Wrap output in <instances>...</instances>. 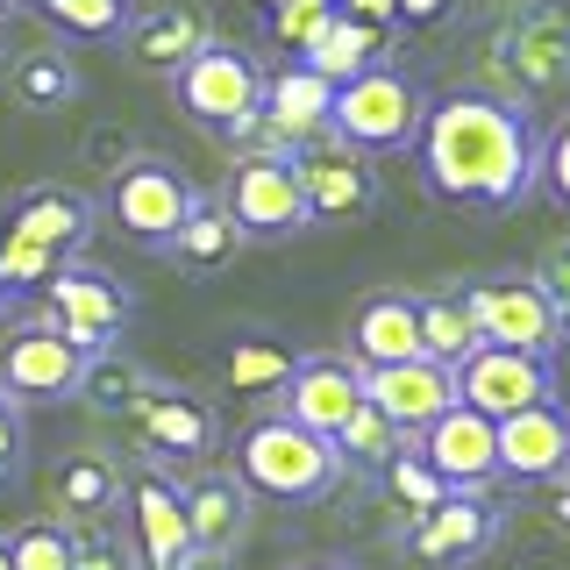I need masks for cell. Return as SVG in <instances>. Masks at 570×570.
Returning <instances> with one entry per match:
<instances>
[{
    "mask_svg": "<svg viewBox=\"0 0 570 570\" xmlns=\"http://www.w3.org/2000/svg\"><path fill=\"white\" fill-rule=\"evenodd\" d=\"M428 193L478 214H507L542 186V136H534L528 107L499 94H450L428 100V121L414 136Z\"/></svg>",
    "mask_w": 570,
    "mask_h": 570,
    "instance_id": "obj_1",
    "label": "cell"
},
{
    "mask_svg": "<svg viewBox=\"0 0 570 570\" xmlns=\"http://www.w3.org/2000/svg\"><path fill=\"white\" fill-rule=\"evenodd\" d=\"M100 228V200L79 186H58V178H43V186H22L0 200V278L14 285V299L36 293L58 264H79V249L94 243Z\"/></svg>",
    "mask_w": 570,
    "mask_h": 570,
    "instance_id": "obj_2",
    "label": "cell"
},
{
    "mask_svg": "<svg viewBox=\"0 0 570 570\" xmlns=\"http://www.w3.org/2000/svg\"><path fill=\"white\" fill-rule=\"evenodd\" d=\"M228 471L249 485V499H278V507H314L343 485V450L335 435H314V428L285 421V414H264L236 435V463Z\"/></svg>",
    "mask_w": 570,
    "mask_h": 570,
    "instance_id": "obj_3",
    "label": "cell"
},
{
    "mask_svg": "<svg viewBox=\"0 0 570 570\" xmlns=\"http://www.w3.org/2000/svg\"><path fill=\"white\" fill-rule=\"evenodd\" d=\"M421 121H428V94L400 65H371V71H356V79H343L335 86V107H328V136L350 142V150H364V157L414 150Z\"/></svg>",
    "mask_w": 570,
    "mask_h": 570,
    "instance_id": "obj_4",
    "label": "cell"
},
{
    "mask_svg": "<svg viewBox=\"0 0 570 570\" xmlns=\"http://www.w3.org/2000/svg\"><path fill=\"white\" fill-rule=\"evenodd\" d=\"M193 207H200V186L165 157H129L121 171H107V193H100V222L142 249H165Z\"/></svg>",
    "mask_w": 570,
    "mask_h": 570,
    "instance_id": "obj_5",
    "label": "cell"
},
{
    "mask_svg": "<svg viewBox=\"0 0 570 570\" xmlns=\"http://www.w3.org/2000/svg\"><path fill=\"white\" fill-rule=\"evenodd\" d=\"M171 100H178L186 121H200L214 136H236L264 107V65L249 58V50H236V43H207L171 71Z\"/></svg>",
    "mask_w": 570,
    "mask_h": 570,
    "instance_id": "obj_6",
    "label": "cell"
},
{
    "mask_svg": "<svg viewBox=\"0 0 570 570\" xmlns=\"http://www.w3.org/2000/svg\"><path fill=\"white\" fill-rule=\"evenodd\" d=\"M86 356L79 343H65L43 314L36 321H0V392L14 406H71L86 385Z\"/></svg>",
    "mask_w": 570,
    "mask_h": 570,
    "instance_id": "obj_7",
    "label": "cell"
},
{
    "mask_svg": "<svg viewBox=\"0 0 570 570\" xmlns=\"http://www.w3.org/2000/svg\"><path fill=\"white\" fill-rule=\"evenodd\" d=\"M36 293H43V321L65 343H79L86 356L115 350L121 328H129V314H136V293L115 272H100V264H58Z\"/></svg>",
    "mask_w": 570,
    "mask_h": 570,
    "instance_id": "obj_8",
    "label": "cell"
},
{
    "mask_svg": "<svg viewBox=\"0 0 570 570\" xmlns=\"http://www.w3.org/2000/svg\"><path fill=\"white\" fill-rule=\"evenodd\" d=\"M222 214L243 228V243H285L314 228V207L299 193L293 157H236L222 178Z\"/></svg>",
    "mask_w": 570,
    "mask_h": 570,
    "instance_id": "obj_9",
    "label": "cell"
},
{
    "mask_svg": "<svg viewBox=\"0 0 570 570\" xmlns=\"http://www.w3.org/2000/svg\"><path fill=\"white\" fill-rule=\"evenodd\" d=\"M406 450L442 478V492H492L499 485V428L463 400L442 406L421 435H406Z\"/></svg>",
    "mask_w": 570,
    "mask_h": 570,
    "instance_id": "obj_10",
    "label": "cell"
},
{
    "mask_svg": "<svg viewBox=\"0 0 570 570\" xmlns=\"http://www.w3.org/2000/svg\"><path fill=\"white\" fill-rule=\"evenodd\" d=\"M463 307H471L478 321V335L499 350H528V356H557L563 350V321L557 307L542 299V285L534 278H478V285H463Z\"/></svg>",
    "mask_w": 570,
    "mask_h": 570,
    "instance_id": "obj_11",
    "label": "cell"
},
{
    "mask_svg": "<svg viewBox=\"0 0 570 570\" xmlns=\"http://www.w3.org/2000/svg\"><path fill=\"white\" fill-rule=\"evenodd\" d=\"M456 400L478 406L485 421H507V414H521V406H542V400H557V356L478 343L456 364Z\"/></svg>",
    "mask_w": 570,
    "mask_h": 570,
    "instance_id": "obj_12",
    "label": "cell"
},
{
    "mask_svg": "<svg viewBox=\"0 0 570 570\" xmlns=\"http://www.w3.org/2000/svg\"><path fill=\"white\" fill-rule=\"evenodd\" d=\"M356 406H364V364H356V356H335V350H314V356H293V371L278 379L272 414L314 428V435H335Z\"/></svg>",
    "mask_w": 570,
    "mask_h": 570,
    "instance_id": "obj_13",
    "label": "cell"
},
{
    "mask_svg": "<svg viewBox=\"0 0 570 570\" xmlns=\"http://www.w3.org/2000/svg\"><path fill=\"white\" fill-rule=\"evenodd\" d=\"M136 435H142V456L157 463V471H178V463H207V450H214V406L200 400V392H186V385H157L150 379V392L136 400Z\"/></svg>",
    "mask_w": 570,
    "mask_h": 570,
    "instance_id": "obj_14",
    "label": "cell"
},
{
    "mask_svg": "<svg viewBox=\"0 0 570 570\" xmlns=\"http://www.w3.org/2000/svg\"><path fill=\"white\" fill-rule=\"evenodd\" d=\"M293 171H299V193H307L314 222H364V214L379 207V171H371V157L350 150V142H335V136L307 142V150L293 157Z\"/></svg>",
    "mask_w": 570,
    "mask_h": 570,
    "instance_id": "obj_15",
    "label": "cell"
},
{
    "mask_svg": "<svg viewBox=\"0 0 570 570\" xmlns=\"http://www.w3.org/2000/svg\"><path fill=\"white\" fill-rule=\"evenodd\" d=\"M121 507H129V534H136L142 570H186L200 557V549H193V528H186V507H178V478H165L157 463L142 478H129Z\"/></svg>",
    "mask_w": 570,
    "mask_h": 570,
    "instance_id": "obj_16",
    "label": "cell"
},
{
    "mask_svg": "<svg viewBox=\"0 0 570 570\" xmlns=\"http://www.w3.org/2000/svg\"><path fill=\"white\" fill-rule=\"evenodd\" d=\"M364 400L400 428V435H421L442 406H456V371L435 364V356H406V364H371L364 371Z\"/></svg>",
    "mask_w": 570,
    "mask_h": 570,
    "instance_id": "obj_17",
    "label": "cell"
},
{
    "mask_svg": "<svg viewBox=\"0 0 570 570\" xmlns=\"http://www.w3.org/2000/svg\"><path fill=\"white\" fill-rule=\"evenodd\" d=\"M492 428H499V478H513V485H549V478L570 471V414L557 400L521 406V414H507Z\"/></svg>",
    "mask_w": 570,
    "mask_h": 570,
    "instance_id": "obj_18",
    "label": "cell"
},
{
    "mask_svg": "<svg viewBox=\"0 0 570 570\" xmlns=\"http://www.w3.org/2000/svg\"><path fill=\"white\" fill-rule=\"evenodd\" d=\"M121 492H129V478L100 442H79L50 463V499H58V521L71 528H107L121 513Z\"/></svg>",
    "mask_w": 570,
    "mask_h": 570,
    "instance_id": "obj_19",
    "label": "cell"
},
{
    "mask_svg": "<svg viewBox=\"0 0 570 570\" xmlns=\"http://www.w3.org/2000/svg\"><path fill=\"white\" fill-rule=\"evenodd\" d=\"M492 534H499V507L485 492H450V499H435L428 513H414V557L428 563H471V557H485L492 549Z\"/></svg>",
    "mask_w": 570,
    "mask_h": 570,
    "instance_id": "obj_20",
    "label": "cell"
},
{
    "mask_svg": "<svg viewBox=\"0 0 570 570\" xmlns=\"http://www.w3.org/2000/svg\"><path fill=\"white\" fill-rule=\"evenodd\" d=\"M178 507H186V528H193V549L200 557H222L249 534V485L236 471H200L178 485Z\"/></svg>",
    "mask_w": 570,
    "mask_h": 570,
    "instance_id": "obj_21",
    "label": "cell"
},
{
    "mask_svg": "<svg viewBox=\"0 0 570 570\" xmlns=\"http://www.w3.org/2000/svg\"><path fill=\"white\" fill-rule=\"evenodd\" d=\"M121 43H129V58L142 71H171L193 58V50H207L214 43V22H207V8L200 0H165V8H150V14H129V29H121Z\"/></svg>",
    "mask_w": 570,
    "mask_h": 570,
    "instance_id": "obj_22",
    "label": "cell"
},
{
    "mask_svg": "<svg viewBox=\"0 0 570 570\" xmlns=\"http://www.w3.org/2000/svg\"><path fill=\"white\" fill-rule=\"evenodd\" d=\"M350 356L364 371L421 356V307H414V293H371V299H356V314H350Z\"/></svg>",
    "mask_w": 570,
    "mask_h": 570,
    "instance_id": "obj_23",
    "label": "cell"
},
{
    "mask_svg": "<svg viewBox=\"0 0 570 570\" xmlns=\"http://www.w3.org/2000/svg\"><path fill=\"white\" fill-rule=\"evenodd\" d=\"M499 58L513 65V79L521 86H557L570 71V22L557 8H528L521 22L499 36Z\"/></svg>",
    "mask_w": 570,
    "mask_h": 570,
    "instance_id": "obj_24",
    "label": "cell"
},
{
    "mask_svg": "<svg viewBox=\"0 0 570 570\" xmlns=\"http://www.w3.org/2000/svg\"><path fill=\"white\" fill-rule=\"evenodd\" d=\"M379 50H385V22H364V14H343V8H335V14H328V29H321L314 43L299 50V65L321 71L328 86H343V79H356V71L385 65Z\"/></svg>",
    "mask_w": 570,
    "mask_h": 570,
    "instance_id": "obj_25",
    "label": "cell"
},
{
    "mask_svg": "<svg viewBox=\"0 0 570 570\" xmlns=\"http://www.w3.org/2000/svg\"><path fill=\"white\" fill-rule=\"evenodd\" d=\"M0 79H8V100L22 107V115H58V107L79 100V65H71L58 43L22 50L14 65H0Z\"/></svg>",
    "mask_w": 570,
    "mask_h": 570,
    "instance_id": "obj_26",
    "label": "cell"
},
{
    "mask_svg": "<svg viewBox=\"0 0 570 570\" xmlns=\"http://www.w3.org/2000/svg\"><path fill=\"white\" fill-rule=\"evenodd\" d=\"M236 249H243V228L222 214V200H207V193H200V207H193V214H186V228H178V236L165 243V257H171V264H186L193 278H207V272H222Z\"/></svg>",
    "mask_w": 570,
    "mask_h": 570,
    "instance_id": "obj_27",
    "label": "cell"
},
{
    "mask_svg": "<svg viewBox=\"0 0 570 570\" xmlns=\"http://www.w3.org/2000/svg\"><path fill=\"white\" fill-rule=\"evenodd\" d=\"M414 307H421V356H435V364H463L485 335H478V321L471 307H463V293H414Z\"/></svg>",
    "mask_w": 570,
    "mask_h": 570,
    "instance_id": "obj_28",
    "label": "cell"
},
{
    "mask_svg": "<svg viewBox=\"0 0 570 570\" xmlns=\"http://www.w3.org/2000/svg\"><path fill=\"white\" fill-rule=\"evenodd\" d=\"M8 563L14 570H71L79 563V528L58 521V513H36L8 534Z\"/></svg>",
    "mask_w": 570,
    "mask_h": 570,
    "instance_id": "obj_29",
    "label": "cell"
},
{
    "mask_svg": "<svg viewBox=\"0 0 570 570\" xmlns=\"http://www.w3.org/2000/svg\"><path fill=\"white\" fill-rule=\"evenodd\" d=\"M150 392V379L129 364V356H115V350H100L94 364H86V385H79V400L94 406V414H107V421H129L136 414V400Z\"/></svg>",
    "mask_w": 570,
    "mask_h": 570,
    "instance_id": "obj_30",
    "label": "cell"
},
{
    "mask_svg": "<svg viewBox=\"0 0 570 570\" xmlns=\"http://www.w3.org/2000/svg\"><path fill=\"white\" fill-rule=\"evenodd\" d=\"M335 450H343L350 471H385V463L406 450V435H400V428H392V421L379 414V406L364 400V406H356V414H350L343 428H335Z\"/></svg>",
    "mask_w": 570,
    "mask_h": 570,
    "instance_id": "obj_31",
    "label": "cell"
},
{
    "mask_svg": "<svg viewBox=\"0 0 570 570\" xmlns=\"http://www.w3.org/2000/svg\"><path fill=\"white\" fill-rule=\"evenodd\" d=\"M43 8L50 29L65 36H86V43H121V29H129V0H36Z\"/></svg>",
    "mask_w": 570,
    "mask_h": 570,
    "instance_id": "obj_32",
    "label": "cell"
},
{
    "mask_svg": "<svg viewBox=\"0 0 570 570\" xmlns=\"http://www.w3.org/2000/svg\"><path fill=\"white\" fill-rule=\"evenodd\" d=\"M285 371H293V356H285L278 343H257V335H243V343L228 350V379H236L243 392H278Z\"/></svg>",
    "mask_w": 570,
    "mask_h": 570,
    "instance_id": "obj_33",
    "label": "cell"
},
{
    "mask_svg": "<svg viewBox=\"0 0 570 570\" xmlns=\"http://www.w3.org/2000/svg\"><path fill=\"white\" fill-rule=\"evenodd\" d=\"M385 492L400 499V507H414V513H428L435 499H450V492H442V478L428 471V463H421L414 450H400V456L385 463Z\"/></svg>",
    "mask_w": 570,
    "mask_h": 570,
    "instance_id": "obj_34",
    "label": "cell"
},
{
    "mask_svg": "<svg viewBox=\"0 0 570 570\" xmlns=\"http://www.w3.org/2000/svg\"><path fill=\"white\" fill-rule=\"evenodd\" d=\"M328 14H335V0H278V8H272V36L299 58V50L328 29Z\"/></svg>",
    "mask_w": 570,
    "mask_h": 570,
    "instance_id": "obj_35",
    "label": "cell"
},
{
    "mask_svg": "<svg viewBox=\"0 0 570 570\" xmlns=\"http://www.w3.org/2000/svg\"><path fill=\"white\" fill-rule=\"evenodd\" d=\"M22 471H29V406L0 392V485H14Z\"/></svg>",
    "mask_w": 570,
    "mask_h": 570,
    "instance_id": "obj_36",
    "label": "cell"
},
{
    "mask_svg": "<svg viewBox=\"0 0 570 570\" xmlns=\"http://www.w3.org/2000/svg\"><path fill=\"white\" fill-rule=\"evenodd\" d=\"M534 285H542V299L549 307H557V321L570 328V236H557L542 249V257H534V272H528Z\"/></svg>",
    "mask_w": 570,
    "mask_h": 570,
    "instance_id": "obj_37",
    "label": "cell"
},
{
    "mask_svg": "<svg viewBox=\"0 0 570 570\" xmlns=\"http://www.w3.org/2000/svg\"><path fill=\"white\" fill-rule=\"evenodd\" d=\"M542 186L570 207V129H557V136L542 142Z\"/></svg>",
    "mask_w": 570,
    "mask_h": 570,
    "instance_id": "obj_38",
    "label": "cell"
},
{
    "mask_svg": "<svg viewBox=\"0 0 570 570\" xmlns=\"http://www.w3.org/2000/svg\"><path fill=\"white\" fill-rule=\"evenodd\" d=\"M71 570H129V557H121L107 534H79V563Z\"/></svg>",
    "mask_w": 570,
    "mask_h": 570,
    "instance_id": "obj_39",
    "label": "cell"
},
{
    "mask_svg": "<svg viewBox=\"0 0 570 570\" xmlns=\"http://www.w3.org/2000/svg\"><path fill=\"white\" fill-rule=\"evenodd\" d=\"M335 8H343V14H364V22H400V14H392V0H335Z\"/></svg>",
    "mask_w": 570,
    "mask_h": 570,
    "instance_id": "obj_40",
    "label": "cell"
},
{
    "mask_svg": "<svg viewBox=\"0 0 570 570\" xmlns=\"http://www.w3.org/2000/svg\"><path fill=\"white\" fill-rule=\"evenodd\" d=\"M442 8H450V0H392V14H406V22H435Z\"/></svg>",
    "mask_w": 570,
    "mask_h": 570,
    "instance_id": "obj_41",
    "label": "cell"
},
{
    "mask_svg": "<svg viewBox=\"0 0 570 570\" xmlns=\"http://www.w3.org/2000/svg\"><path fill=\"white\" fill-rule=\"evenodd\" d=\"M285 570H350V563H328V557H307V563H285Z\"/></svg>",
    "mask_w": 570,
    "mask_h": 570,
    "instance_id": "obj_42",
    "label": "cell"
},
{
    "mask_svg": "<svg viewBox=\"0 0 570 570\" xmlns=\"http://www.w3.org/2000/svg\"><path fill=\"white\" fill-rule=\"evenodd\" d=\"M0 321H14V285L0 278Z\"/></svg>",
    "mask_w": 570,
    "mask_h": 570,
    "instance_id": "obj_43",
    "label": "cell"
},
{
    "mask_svg": "<svg viewBox=\"0 0 570 570\" xmlns=\"http://www.w3.org/2000/svg\"><path fill=\"white\" fill-rule=\"evenodd\" d=\"M14 8H22V0H0V22H8V14H14Z\"/></svg>",
    "mask_w": 570,
    "mask_h": 570,
    "instance_id": "obj_44",
    "label": "cell"
},
{
    "mask_svg": "<svg viewBox=\"0 0 570 570\" xmlns=\"http://www.w3.org/2000/svg\"><path fill=\"white\" fill-rule=\"evenodd\" d=\"M0 570H14V563H8V534H0Z\"/></svg>",
    "mask_w": 570,
    "mask_h": 570,
    "instance_id": "obj_45",
    "label": "cell"
},
{
    "mask_svg": "<svg viewBox=\"0 0 570 570\" xmlns=\"http://www.w3.org/2000/svg\"><path fill=\"white\" fill-rule=\"evenodd\" d=\"M257 8H264V14H272V8H278V0H257Z\"/></svg>",
    "mask_w": 570,
    "mask_h": 570,
    "instance_id": "obj_46",
    "label": "cell"
},
{
    "mask_svg": "<svg viewBox=\"0 0 570 570\" xmlns=\"http://www.w3.org/2000/svg\"><path fill=\"white\" fill-rule=\"evenodd\" d=\"M0 65H8V50H0Z\"/></svg>",
    "mask_w": 570,
    "mask_h": 570,
    "instance_id": "obj_47",
    "label": "cell"
}]
</instances>
